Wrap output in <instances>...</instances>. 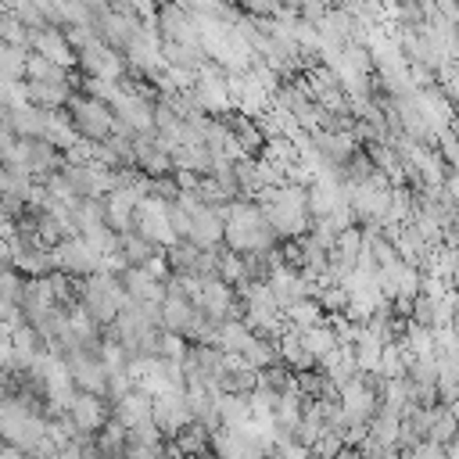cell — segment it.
<instances>
[{"label": "cell", "instance_id": "1", "mask_svg": "<svg viewBox=\"0 0 459 459\" xmlns=\"http://www.w3.org/2000/svg\"><path fill=\"white\" fill-rule=\"evenodd\" d=\"M222 212V244L226 251L233 255H265V251H276L280 237L273 233V226L265 222L262 215V204L258 201H233Z\"/></svg>", "mask_w": 459, "mask_h": 459}, {"label": "cell", "instance_id": "2", "mask_svg": "<svg viewBox=\"0 0 459 459\" xmlns=\"http://www.w3.org/2000/svg\"><path fill=\"white\" fill-rule=\"evenodd\" d=\"M258 204H262V215L273 226V233L283 237V240H298L312 226V219H308V194L298 183H283V186L262 194Z\"/></svg>", "mask_w": 459, "mask_h": 459}, {"label": "cell", "instance_id": "3", "mask_svg": "<svg viewBox=\"0 0 459 459\" xmlns=\"http://www.w3.org/2000/svg\"><path fill=\"white\" fill-rule=\"evenodd\" d=\"M126 305V290L118 283V276L111 273H93L90 280H82V294H79V308L100 326L108 330L118 316V308Z\"/></svg>", "mask_w": 459, "mask_h": 459}, {"label": "cell", "instance_id": "4", "mask_svg": "<svg viewBox=\"0 0 459 459\" xmlns=\"http://www.w3.org/2000/svg\"><path fill=\"white\" fill-rule=\"evenodd\" d=\"M65 111H68V118H72V126H75L79 140L100 143V140H108V136L115 133V115H111V108H108L104 100H97V97L82 93V90L68 97Z\"/></svg>", "mask_w": 459, "mask_h": 459}, {"label": "cell", "instance_id": "5", "mask_svg": "<svg viewBox=\"0 0 459 459\" xmlns=\"http://www.w3.org/2000/svg\"><path fill=\"white\" fill-rule=\"evenodd\" d=\"M75 391H86V394H100L108 398V369H104V359H100V348H72L61 355Z\"/></svg>", "mask_w": 459, "mask_h": 459}, {"label": "cell", "instance_id": "6", "mask_svg": "<svg viewBox=\"0 0 459 459\" xmlns=\"http://www.w3.org/2000/svg\"><path fill=\"white\" fill-rule=\"evenodd\" d=\"M50 262H54V273L68 280H90L93 273H100V255L82 237H68L57 247H50Z\"/></svg>", "mask_w": 459, "mask_h": 459}, {"label": "cell", "instance_id": "7", "mask_svg": "<svg viewBox=\"0 0 459 459\" xmlns=\"http://www.w3.org/2000/svg\"><path fill=\"white\" fill-rule=\"evenodd\" d=\"M75 65L82 68V79L111 82V86H118L122 82V72H126V57L118 50H111L104 39H93L82 50H75Z\"/></svg>", "mask_w": 459, "mask_h": 459}, {"label": "cell", "instance_id": "8", "mask_svg": "<svg viewBox=\"0 0 459 459\" xmlns=\"http://www.w3.org/2000/svg\"><path fill=\"white\" fill-rule=\"evenodd\" d=\"M133 233H140V237H143L147 244H154L158 251H169V247L176 244V233H172V222H169V204L147 194V197L136 204Z\"/></svg>", "mask_w": 459, "mask_h": 459}, {"label": "cell", "instance_id": "9", "mask_svg": "<svg viewBox=\"0 0 459 459\" xmlns=\"http://www.w3.org/2000/svg\"><path fill=\"white\" fill-rule=\"evenodd\" d=\"M65 420L72 423L75 434H86L93 437L108 420H111V402L100 398V394H86V391H75V398L68 402L65 409Z\"/></svg>", "mask_w": 459, "mask_h": 459}, {"label": "cell", "instance_id": "10", "mask_svg": "<svg viewBox=\"0 0 459 459\" xmlns=\"http://www.w3.org/2000/svg\"><path fill=\"white\" fill-rule=\"evenodd\" d=\"M197 312H204L208 319L215 323H230V319H240V301H237V290L222 280H204L201 290H197V301H194Z\"/></svg>", "mask_w": 459, "mask_h": 459}, {"label": "cell", "instance_id": "11", "mask_svg": "<svg viewBox=\"0 0 459 459\" xmlns=\"http://www.w3.org/2000/svg\"><path fill=\"white\" fill-rule=\"evenodd\" d=\"M154 29H158V39L161 43H179V47H201V32H197V22L186 7H158V18H154ZM204 50V47H201Z\"/></svg>", "mask_w": 459, "mask_h": 459}, {"label": "cell", "instance_id": "12", "mask_svg": "<svg viewBox=\"0 0 459 459\" xmlns=\"http://www.w3.org/2000/svg\"><path fill=\"white\" fill-rule=\"evenodd\" d=\"M133 165H136V172H143L147 179L172 176V154H169V147H165L154 133L133 136Z\"/></svg>", "mask_w": 459, "mask_h": 459}, {"label": "cell", "instance_id": "13", "mask_svg": "<svg viewBox=\"0 0 459 459\" xmlns=\"http://www.w3.org/2000/svg\"><path fill=\"white\" fill-rule=\"evenodd\" d=\"M151 420H154V427L161 430V437L169 434H179L186 423H194V412H190V402H186V394L183 391H169V394H161V398H154V405H151Z\"/></svg>", "mask_w": 459, "mask_h": 459}, {"label": "cell", "instance_id": "14", "mask_svg": "<svg viewBox=\"0 0 459 459\" xmlns=\"http://www.w3.org/2000/svg\"><path fill=\"white\" fill-rule=\"evenodd\" d=\"M265 287H269V294H273V301H276V308H280V312H287V308H294L298 301H305V298H308V280H305L298 269H287L283 262L269 273Z\"/></svg>", "mask_w": 459, "mask_h": 459}, {"label": "cell", "instance_id": "15", "mask_svg": "<svg viewBox=\"0 0 459 459\" xmlns=\"http://www.w3.org/2000/svg\"><path fill=\"white\" fill-rule=\"evenodd\" d=\"M29 54H36V57L57 65V68H68V72L75 68V50L68 47L65 32H61V29H50V25L29 36Z\"/></svg>", "mask_w": 459, "mask_h": 459}, {"label": "cell", "instance_id": "16", "mask_svg": "<svg viewBox=\"0 0 459 459\" xmlns=\"http://www.w3.org/2000/svg\"><path fill=\"white\" fill-rule=\"evenodd\" d=\"M118 283H122L126 298L136 301V305L158 308V305L165 301V283H158L154 276H147V269H126V273L118 276Z\"/></svg>", "mask_w": 459, "mask_h": 459}, {"label": "cell", "instance_id": "17", "mask_svg": "<svg viewBox=\"0 0 459 459\" xmlns=\"http://www.w3.org/2000/svg\"><path fill=\"white\" fill-rule=\"evenodd\" d=\"M151 405H154V398L143 394L140 387H133V391H126L118 402H111V420H115L118 427L133 430V427H140V423L151 420Z\"/></svg>", "mask_w": 459, "mask_h": 459}, {"label": "cell", "instance_id": "18", "mask_svg": "<svg viewBox=\"0 0 459 459\" xmlns=\"http://www.w3.org/2000/svg\"><path fill=\"white\" fill-rule=\"evenodd\" d=\"M459 437V412L452 409V405H434L430 409V427H427V441H434V445H452Z\"/></svg>", "mask_w": 459, "mask_h": 459}, {"label": "cell", "instance_id": "19", "mask_svg": "<svg viewBox=\"0 0 459 459\" xmlns=\"http://www.w3.org/2000/svg\"><path fill=\"white\" fill-rule=\"evenodd\" d=\"M319 369H323V373L333 380V387H337V391L359 377V366H355V355H351V348H337V351H330V355L319 362Z\"/></svg>", "mask_w": 459, "mask_h": 459}, {"label": "cell", "instance_id": "20", "mask_svg": "<svg viewBox=\"0 0 459 459\" xmlns=\"http://www.w3.org/2000/svg\"><path fill=\"white\" fill-rule=\"evenodd\" d=\"M25 82H47V86H72V72L68 68H57L36 54H29L25 61ZM75 90V86H72Z\"/></svg>", "mask_w": 459, "mask_h": 459}, {"label": "cell", "instance_id": "21", "mask_svg": "<svg viewBox=\"0 0 459 459\" xmlns=\"http://www.w3.org/2000/svg\"><path fill=\"white\" fill-rule=\"evenodd\" d=\"M118 255H122V262L129 265V269H143L151 258H158L161 251L154 247V244H147L140 233H122L118 237Z\"/></svg>", "mask_w": 459, "mask_h": 459}, {"label": "cell", "instance_id": "22", "mask_svg": "<svg viewBox=\"0 0 459 459\" xmlns=\"http://www.w3.org/2000/svg\"><path fill=\"white\" fill-rule=\"evenodd\" d=\"M43 140L50 143V147H57L61 154L72 147V143H79V133H75V126H72V118H68V111H50V118H47V133H43Z\"/></svg>", "mask_w": 459, "mask_h": 459}, {"label": "cell", "instance_id": "23", "mask_svg": "<svg viewBox=\"0 0 459 459\" xmlns=\"http://www.w3.org/2000/svg\"><path fill=\"white\" fill-rule=\"evenodd\" d=\"M301 344H305V351L312 355L316 366H319L330 351H337V337H333V330H330L326 319H323L319 326H312V330H301Z\"/></svg>", "mask_w": 459, "mask_h": 459}, {"label": "cell", "instance_id": "24", "mask_svg": "<svg viewBox=\"0 0 459 459\" xmlns=\"http://www.w3.org/2000/svg\"><path fill=\"white\" fill-rule=\"evenodd\" d=\"M251 402L247 394H219V427H247Z\"/></svg>", "mask_w": 459, "mask_h": 459}, {"label": "cell", "instance_id": "25", "mask_svg": "<svg viewBox=\"0 0 459 459\" xmlns=\"http://www.w3.org/2000/svg\"><path fill=\"white\" fill-rule=\"evenodd\" d=\"M25 61H29V50L0 43V79L4 82H25Z\"/></svg>", "mask_w": 459, "mask_h": 459}, {"label": "cell", "instance_id": "26", "mask_svg": "<svg viewBox=\"0 0 459 459\" xmlns=\"http://www.w3.org/2000/svg\"><path fill=\"white\" fill-rule=\"evenodd\" d=\"M247 341H251V330L244 326V319H230V323L219 326V341H215V348L226 351V355H240Z\"/></svg>", "mask_w": 459, "mask_h": 459}, {"label": "cell", "instance_id": "27", "mask_svg": "<svg viewBox=\"0 0 459 459\" xmlns=\"http://www.w3.org/2000/svg\"><path fill=\"white\" fill-rule=\"evenodd\" d=\"M409 459H448V448L434 445V441H420V445L409 448Z\"/></svg>", "mask_w": 459, "mask_h": 459}, {"label": "cell", "instance_id": "28", "mask_svg": "<svg viewBox=\"0 0 459 459\" xmlns=\"http://www.w3.org/2000/svg\"><path fill=\"white\" fill-rule=\"evenodd\" d=\"M11 366V323H0V369Z\"/></svg>", "mask_w": 459, "mask_h": 459}, {"label": "cell", "instance_id": "29", "mask_svg": "<svg viewBox=\"0 0 459 459\" xmlns=\"http://www.w3.org/2000/svg\"><path fill=\"white\" fill-rule=\"evenodd\" d=\"M11 90H14V82H4V79H0V108L11 104Z\"/></svg>", "mask_w": 459, "mask_h": 459}, {"label": "cell", "instance_id": "30", "mask_svg": "<svg viewBox=\"0 0 459 459\" xmlns=\"http://www.w3.org/2000/svg\"><path fill=\"white\" fill-rule=\"evenodd\" d=\"M0 459H29V455H25V452H18V448H11V445H4Z\"/></svg>", "mask_w": 459, "mask_h": 459}, {"label": "cell", "instance_id": "31", "mask_svg": "<svg viewBox=\"0 0 459 459\" xmlns=\"http://www.w3.org/2000/svg\"><path fill=\"white\" fill-rule=\"evenodd\" d=\"M4 183H7V172H4V165H0V186H4Z\"/></svg>", "mask_w": 459, "mask_h": 459}, {"label": "cell", "instance_id": "32", "mask_svg": "<svg viewBox=\"0 0 459 459\" xmlns=\"http://www.w3.org/2000/svg\"><path fill=\"white\" fill-rule=\"evenodd\" d=\"M0 452H4V441H0Z\"/></svg>", "mask_w": 459, "mask_h": 459}]
</instances>
